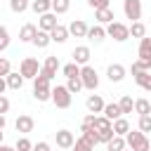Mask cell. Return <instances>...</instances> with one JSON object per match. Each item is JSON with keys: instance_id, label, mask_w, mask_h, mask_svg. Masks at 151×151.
<instances>
[{"instance_id": "obj_19", "label": "cell", "mask_w": 151, "mask_h": 151, "mask_svg": "<svg viewBox=\"0 0 151 151\" xmlns=\"http://www.w3.org/2000/svg\"><path fill=\"white\" fill-rule=\"evenodd\" d=\"M94 142H90L85 134H80L78 139H76V144H73V151H94Z\"/></svg>"}, {"instance_id": "obj_35", "label": "cell", "mask_w": 151, "mask_h": 151, "mask_svg": "<svg viewBox=\"0 0 151 151\" xmlns=\"http://www.w3.org/2000/svg\"><path fill=\"white\" fill-rule=\"evenodd\" d=\"M66 87H68V92H71V94H78L85 85H83V80H80V78H68V80H66Z\"/></svg>"}, {"instance_id": "obj_1", "label": "cell", "mask_w": 151, "mask_h": 151, "mask_svg": "<svg viewBox=\"0 0 151 151\" xmlns=\"http://www.w3.org/2000/svg\"><path fill=\"white\" fill-rule=\"evenodd\" d=\"M50 78H45L42 73L33 80V97L38 99V101H47V99H52V87H50Z\"/></svg>"}, {"instance_id": "obj_23", "label": "cell", "mask_w": 151, "mask_h": 151, "mask_svg": "<svg viewBox=\"0 0 151 151\" xmlns=\"http://www.w3.org/2000/svg\"><path fill=\"white\" fill-rule=\"evenodd\" d=\"M113 132H116L118 137H125V134L130 132V120H127V118H118V120H113Z\"/></svg>"}, {"instance_id": "obj_9", "label": "cell", "mask_w": 151, "mask_h": 151, "mask_svg": "<svg viewBox=\"0 0 151 151\" xmlns=\"http://www.w3.org/2000/svg\"><path fill=\"white\" fill-rule=\"evenodd\" d=\"M54 139H57V146L59 149H73V144H76V137H73L71 130H59L54 134Z\"/></svg>"}, {"instance_id": "obj_7", "label": "cell", "mask_w": 151, "mask_h": 151, "mask_svg": "<svg viewBox=\"0 0 151 151\" xmlns=\"http://www.w3.org/2000/svg\"><path fill=\"white\" fill-rule=\"evenodd\" d=\"M123 12L127 19H132V24L139 21L142 19V0H123Z\"/></svg>"}, {"instance_id": "obj_34", "label": "cell", "mask_w": 151, "mask_h": 151, "mask_svg": "<svg viewBox=\"0 0 151 151\" xmlns=\"http://www.w3.org/2000/svg\"><path fill=\"white\" fill-rule=\"evenodd\" d=\"M68 7H71V0H52V12H54V14L68 12Z\"/></svg>"}, {"instance_id": "obj_42", "label": "cell", "mask_w": 151, "mask_h": 151, "mask_svg": "<svg viewBox=\"0 0 151 151\" xmlns=\"http://www.w3.org/2000/svg\"><path fill=\"white\" fill-rule=\"evenodd\" d=\"M109 2H111V0H87V5H90L94 12H97V9H106Z\"/></svg>"}, {"instance_id": "obj_28", "label": "cell", "mask_w": 151, "mask_h": 151, "mask_svg": "<svg viewBox=\"0 0 151 151\" xmlns=\"http://www.w3.org/2000/svg\"><path fill=\"white\" fill-rule=\"evenodd\" d=\"M134 113H139V116H151V104H149V99H134Z\"/></svg>"}, {"instance_id": "obj_15", "label": "cell", "mask_w": 151, "mask_h": 151, "mask_svg": "<svg viewBox=\"0 0 151 151\" xmlns=\"http://www.w3.org/2000/svg\"><path fill=\"white\" fill-rule=\"evenodd\" d=\"M57 26H59V21H57V14H54V12H47V14H42V17H40V31L52 33Z\"/></svg>"}, {"instance_id": "obj_45", "label": "cell", "mask_w": 151, "mask_h": 151, "mask_svg": "<svg viewBox=\"0 0 151 151\" xmlns=\"http://www.w3.org/2000/svg\"><path fill=\"white\" fill-rule=\"evenodd\" d=\"M0 151H17V149H14V146H7V144H2V146H0Z\"/></svg>"}, {"instance_id": "obj_26", "label": "cell", "mask_w": 151, "mask_h": 151, "mask_svg": "<svg viewBox=\"0 0 151 151\" xmlns=\"http://www.w3.org/2000/svg\"><path fill=\"white\" fill-rule=\"evenodd\" d=\"M52 42V35L47 33V31H38V35H35V40H33V45L38 47V50H45L47 45Z\"/></svg>"}, {"instance_id": "obj_37", "label": "cell", "mask_w": 151, "mask_h": 151, "mask_svg": "<svg viewBox=\"0 0 151 151\" xmlns=\"http://www.w3.org/2000/svg\"><path fill=\"white\" fill-rule=\"evenodd\" d=\"M33 146H35V144H33L28 137H19V139H17V144H14V149H17V151H33Z\"/></svg>"}, {"instance_id": "obj_5", "label": "cell", "mask_w": 151, "mask_h": 151, "mask_svg": "<svg viewBox=\"0 0 151 151\" xmlns=\"http://www.w3.org/2000/svg\"><path fill=\"white\" fill-rule=\"evenodd\" d=\"M106 35L113 38L116 42H125V40L130 38V26H125V24H120V21H113V24L106 26Z\"/></svg>"}, {"instance_id": "obj_39", "label": "cell", "mask_w": 151, "mask_h": 151, "mask_svg": "<svg viewBox=\"0 0 151 151\" xmlns=\"http://www.w3.org/2000/svg\"><path fill=\"white\" fill-rule=\"evenodd\" d=\"M9 73H12V64H9V59H7V57H2V59H0V76H2V78H7Z\"/></svg>"}, {"instance_id": "obj_21", "label": "cell", "mask_w": 151, "mask_h": 151, "mask_svg": "<svg viewBox=\"0 0 151 151\" xmlns=\"http://www.w3.org/2000/svg\"><path fill=\"white\" fill-rule=\"evenodd\" d=\"M87 38H90L92 42H101V40L106 38V28H104L101 24H97V26H92V28H90V33H87Z\"/></svg>"}, {"instance_id": "obj_8", "label": "cell", "mask_w": 151, "mask_h": 151, "mask_svg": "<svg viewBox=\"0 0 151 151\" xmlns=\"http://www.w3.org/2000/svg\"><path fill=\"white\" fill-rule=\"evenodd\" d=\"M14 127H17V132H21L24 137L28 134V132H33V127H35V120L31 118V116H26V113H21L17 120H14Z\"/></svg>"}, {"instance_id": "obj_3", "label": "cell", "mask_w": 151, "mask_h": 151, "mask_svg": "<svg viewBox=\"0 0 151 151\" xmlns=\"http://www.w3.org/2000/svg\"><path fill=\"white\" fill-rule=\"evenodd\" d=\"M52 101L57 109H68L73 101V94L68 92L66 85H57V87H52Z\"/></svg>"}, {"instance_id": "obj_22", "label": "cell", "mask_w": 151, "mask_h": 151, "mask_svg": "<svg viewBox=\"0 0 151 151\" xmlns=\"http://www.w3.org/2000/svg\"><path fill=\"white\" fill-rule=\"evenodd\" d=\"M5 80H7V90H21V85H24L26 78H24L21 73H9Z\"/></svg>"}, {"instance_id": "obj_6", "label": "cell", "mask_w": 151, "mask_h": 151, "mask_svg": "<svg viewBox=\"0 0 151 151\" xmlns=\"http://www.w3.org/2000/svg\"><path fill=\"white\" fill-rule=\"evenodd\" d=\"M80 80H83L85 90H97V87H99V76H97V71H94L92 66H83Z\"/></svg>"}, {"instance_id": "obj_12", "label": "cell", "mask_w": 151, "mask_h": 151, "mask_svg": "<svg viewBox=\"0 0 151 151\" xmlns=\"http://www.w3.org/2000/svg\"><path fill=\"white\" fill-rule=\"evenodd\" d=\"M57 71H59V59H57V57H47V59H45V64H42V71H40V73H42L45 78L54 80Z\"/></svg>"}, {"instance_id": "obj_41", "label": "cell", "mask_w": 151, "mask_h": 151, "mask_svg": "<svg viewBox=\"0 0 151 151\" xmlns=\"http://www.w3.org/2000/svg\"><path fill=\"white\" fill-rule=\"evenodd\" d=\"M139 130L146 134L151 132V116H139Z\"/></svg>"}, {"instance_id": "obj_2", "label": "cell", "mask_w": 151, "mask_h": 151, "mask_svg": "<svg viewBox=\"0 0 151 151\" xmlns=\"http://www.w3.org/2000/svg\"><path fill=\"white\" fill-rule=\"evenodd\" d=\"M125 142H127V149H132V151H151V142L146 139V134L139 130V132H127L125 134Z\"/></svg>"}, {"instance_id": "obj_18", "label": "cell", "mask_w": 151, "mask_h": 151, "mask_svg": "<svg viewBox=\"0 0 151 151\" xmlns=\"http://www.w3.org/2000/svg\"><path fill=\"white\" fill-rule=\"evenodd\" d=\"M31 9L42 17V14L52 12V0H33V2H31Z\"/></svg>"}, {"instance_id": "obj_11", "label": "cell", "mask_w": 151, "mask_h": 151, "mask_svg": "<svg viewBox=\"0 0 151 151\" xmlns=\"http://www.w3.org/2000/svg\"><path fill=\"white\" fill-rule=\"evenodd\" d=\"M68 31H71V35H76V38H87L90 26H87L83 19H73V21L68 24Z\"/></svg>"}, {"instance_id": "obj_43", "label": "cell", "mask_w": 151, "mask_h": 151, "mask_svg": "<svg viewBox=\"0 0 151 151\" xmlns=\"http://www.w3.org/2000/svg\"><path fill=\"white\" fill-rule=\"evenodd\" d=\"M7 111H9V99L5 94H0V116H5Z\"/></svg>"}, {"instance_id": "obj_38", "label": "cell", "mask_w": 151, "mask_h": 151, "mask_svg": "<svg viewBox=\"0 0 151 151\" xmlns=\"http://www.w3.org/2000/svg\"><path fill=\"white\" fill-rule=\"evenodd\" d=\"M94 120H97V116H94V113H87V116L83 118V125H80V132H87V130H92V127H94Z\"/></svg>"}, {"instance_id": "obj_29", "label": "cell", "mask_w": 151, "mask_h": 151, "mask_svg": "<svg viewBox=\"0 0 151 151\" xmlns=\"http://www.w3.org/2000/svg\"><path fill=\"white\" fill-rule=\"evenodd\" d=\"M61 71H64V76H66V78H80V71H83V66H78L76 61H71V64H66Z\"/></svg>"}, {"instance_id": "obj_24", "label": "cell", "mask_w": 151, "mask_h": 151, "mask_svg": "<svg viewBox=\"0 0 151 151\" xmlns=\"http://www.w3.org/2000/svg\"><path fill=\"white\" fill-rule=\"evenodd\" d=\"M134 83L142 87V90H146V92H151V71H144V73H137L134 76Z\"/></svg>"}, {"instance_id": "obj_27", "label": "cell", "mask_w": 151, "mask_h": 151, "mask_svg": "<svg viewBox=\"0 0 151 151\" xmlns=\"http://www.w3.org/2000/svg\"><path fill=\"white\" fill-rule=\"evenodd\" d=\"M104 116H106L109 120H118V118H123L120 104H106V109H104Z\"/></svg>"}, {"instance_id": "obj_16", "label": "cell", "mask_w": 151, "mask_h": 151, "mask_svg": "<svg viewBox=\"0 0 151 151\" xmlns=\"http://www.w3.org/2000/svg\"><path fill=\"white\" fill-rule=\"evenodd\" d=\"M38 31H40V28H35L33 24H24L21 31H19V40H21V42H33L35 35H38Z\"/></svg>"}, {"instance_id": "obj_31", "label": "cell", "mask_w": 151, "mask_h": 151, "mask_svg": "<svg viewBox=\"0 0 151 151\" xmlns=\"http://www.w3.org/2000/svg\"><path fill=\"white\" fill-rule=\"evenodd\" d=\"M125 146H127L125 137H118V134H116V137L106 144V149H109V151H125Z\"/></svg>"}, {"instance_id": "obj_46", "label": "cell", "mask_w": 151, "mask_h": 151, "mask_svg": "<svg viewBox=\"0 0 151 151\" xmlns=\"http://www.w3.org/2000/svg\"><path fill=\"white\" fill-rule=\"evenodd\" d=\"M125 151H132V149H125Z\"/></svg>"}, {"instance_id": "obj_10", "label": "cell", "mask_w": 151, "mask_h": 151, "mask_svg": "<svg viewBox=\"0 0 151 151\" xmlns=\"http://www.w3.org/2000/svg\"><path fill=\"white\" fill-rule=\"evenodd\" d=\"M71 57H73V61L78 66H87V61H90V47L87 45H78V47H73Z\"/></svg>"}, {"instance_id": "obj_14", "label": "cell", "mask_w": 151, "mask_h": 151, "mask_svg": "<svg viewBox=\"0 0 151 151\" xmlns=\"http://www.w3.org/2000/svg\"><path fill=\"white\" fill-rule=\"evenodd\" d=\"M85 106H87L90 113H104V109H106V104H104V99L99 94H90L87 101H85Z\"/></svg>"}, {"instance_id": "obj_13", "label": "cell", "mask_w": 151, "mask_h": 151, "mask_svg": "<svg viewBox=\"0 0 151 151\" xmlns=\"http://www.w3.org/2000/svg\"><path fill=\"white\" fill-rule=\"evenodd\" d=\"M125 73H127V68H125L123 64H111V66L106 68V78H109L111 83H120V80L125 78Z\"/></svg>"}, {"instance_id": "obj_32", "label": "cell", "mask_w": 151, "mask_h": 151, "mask_svg": "<svg viewBox=\"0 0 151 151\" xmlns=\"http://www.w3.org/2000/svg\"><path fill=\"white\" fill-rule=\"evenodd\" d=\"M130 35H132V38H139V40L146 38V26H144L142 21H134V24L130 26Z\"/></svg>"}, {"instance_id": "obj_30", "label": "cell", "mask_w": 151, "mask_h": 151, "mask_svg": "<svg viewBox=\"0 0 151 151\" xmlns=\"http://www.w3.org/2000/svg\"><path fill=\"white\" fill-rule=\"evenodd\" d=\"M144 71H151V61H149V59H137V61H132V76L144 73Z\"/></svg>"}, {"instance_id": "obj_20", "label": "cell", "mask_w": 151, "mask_h": 151, "mask_svg": "<svg viewBox=\"0 0 151 151\" xmlns=\"http://www.w3.org/2000/svg\"><path fill=\"white\" fill-rule=\"evenodd\" d=\"M94 19H97V24H113V12H111V7H106V9H97L94 12Z\"/></svg>"}, {"instance_id": "obj_25", "label": "cell", "mask_w": 151, "mask_h": 151, "mask_svg": "<svg viewBox=\"0 0 151 151\" xmlns=\"http://www.w3.org/2000/svg\"><path fill=\"white\" fill-rule=\"evenodd\" d=\"M137 54H139V59H149V61H151V38H142V40H139Z\"/></svg>"}, {"instance_id": "obj_17", "label": "cell", "mask_w": 151, "mask_h": 151, "mask_svg": "<svg viewBox=\"0 0 151 151\" xmlns=\"http://www.w3.org/2000/svg\"><path fill=\"white\" fill-rule=\"evenodd\" d=\"M50 35H52V42H66L68 35H71V31H68V26H61V24H59Z\"/></svg>"}, {"instance_id": "obj_4", "label": "cell", "mask_w": 151, "mask_h": 151, "mask_svg": "<svg viewBox=\"0 0 151 151\" xmlns=\"http://www.w3.org/2000/svg\"><path fill=\"white\" fill-rule=\"evenodd\" d=\"M40 71H42V66H40V64H38V59H33V57L21 59V64H19V73H21L24 78L35 80V78L40 76Z\"/></svg>"}, {"instance_id": "obj_44", "label": "cell", "mask_w": 151, "mask_h": 151, "mask_svg": "<svg viewBox=\"0 0 151 151\" xmlns=\"http://www.w3.org/2000/svg\"><path fill=\"white\" fill-rule=\"evenodd\" d=\"M33 151H52V146H50L47 142H38V144L33 146Z\"/></svg>"}, {"instance_id": "obj_40", "label": "cell", "mask_w": 151, "mask_h": 151, "mask_svg": "<svg viewBox=\"0 0 151 151\" xmlns=\"http://www.w3.org/2000/svg\"><path fill=\"white\" fill-rule=\"evenodd\" d=\"M7 45H9V31H7V26H2L0 28V50H7Z\"/></svg>"}, {"instance_id": "obj_33", "label": "cell", "mask_w": 151, "mask_h": 151, "mask_svg": "<svg viewBox=\"0 0 151 151\" xmlns=\"http://www.w3.org/2000/svg\"><path fill=\"white\" fill-rule=\"evenodd\" d=\"M31 7V2L28 0H9V9L14 12V14H21V12H26Z\"/></svg>"}, {"instance_id": "obj_36", "label": "cell", "mask_w": 151, "mask_h": 151, "mask_svg": "<svg viewBox=\"0 0 151 151\" xmlns=\"http://www.w3.org/2000/svg\"><path fill=\"white\" fill-rule=\"evenodd\" d=\"M118 104H120V111H123V116L134 111V101H132V97H127V94H125V97H120V101H118Z\"/></svg>"}]
</instances>
